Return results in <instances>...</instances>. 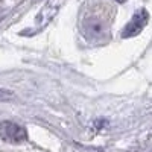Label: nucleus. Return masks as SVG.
I'll use <instances>...</instances> for the list:
<instances>
[{
    "mask_svg": "<svg viewBox=\"0 0 152 152\" xmlns=\"http://www.w3.org/2000/svg\"><path fill=\"white\" fill-rule=\"evenodd\" d=\"M148 21H149L148 11H146V9L137 11L135 14L132 15L131 21L123 28V31H122V38H132V37L138 35V34L145 29V26L148 24Z\"/></svg>",
    "mask_w": 152,
    "mask_h": 152,
    "instance_id": "2",
    "label": "nucleus"
},
{
    "mask_svg": "<svg viewBox=\"0 0 152 152\" xmlns=\"http://www.w3.org/2000/svg\"><path fill=\"white\" fill-rule=\"evenodd\" d=\"M2 15H3V14H0V18H2Z\"/></svg>",
    "mask_w": 152,
    "mask_h": 152,
    "instance_id": "5",
    "label": "nucleus"
},
{
    "mask_svg": "<svg viewBox=\"0 0 152 152\" xmlns=\"http://www.w3.org/2000/svg\"><path fill=\"white\" fill-rule=\"evenodd\" d=\"M14 94H12L9 90H0V100H6V99H12Z\"/></svg>",
    "mask_w": 152,
    "mask_h": 152,
    "instance_id": "4",
    "label": "nucleus"
},
{
    "mask_svg": "<svg viewBox=\"0 0 152 152\" xmlns=\"http://www.w3.org/2000/svg\"><path fill=\"white\" fill-rule=\"evenodd\" d=\"M0 138L6 143L18 145L28 140V132L21 125L9 120H3L0 122Z\"/></svg>",
    "mask_w": 152,
    "mask_h": 152,
    "instance_id": "1",
    "label": "nucleus"
},
{
    "mask_svg": "<svg viewBox=\"0 0 152 152\" xmlns=\"http://www.w3.org/2000/svg\"><path fill=\"white\" fill-rule=\"evenodd\" d=\"M82 29H84L85 37L90 38V40H99V38H102L104 34L108 31L107 23L100 17H96V15L87 17L82 23Z\"/></svg>",
    "mask_w": 152,
    "mask_h": 152,
    "instance_id": "3",
    "label": "nucleus"
}]
</instances>
